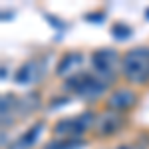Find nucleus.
<instances>
[{
  "instance_id": "nucleus-1",
  "label": "nucleus",
  "mask_w": 149,
  "mask_h": 149,
  "mask_svg": "<svg viewBox=\"0 0 149 149\" xmlns=\"http://www.w3.org/2000/svg\"><path fill=\"white\" fill-rule=\"evenodd\" d=\"M119 76L129 86H147L149 84V46H135L121 54Z\"/></svg>"
},
{
  "instance_id": "nucleus-2",
  "label": "nucleus",
  "mask_w": 149,
  "mask_h": 149,
  "mask_svg": "<svg viewBox=\"0 0 149 149\" xmlns=\"http://www.w3.org/2000/svg\"><path fill=\"white\" fill-rule=\"evenodd\" d=\"M90 64H92V74L97 80H102L107 86H113L119 76L121 54L113 48H97L90 54Z\"/></svg>"
},
{
  "instance_id": "nucleus-3",
  "label": "nucleus",
  "mask_w": 149,
  "mask_h": 149,
  "mask_svg": "<svg viewBox=\"0 0 149 149\" xmlns=\"http://www.w3.org/2000/svg\"><path fill=\"white\" fill-rule=\"evenodd\" d=\"M64 90L74 95H78L84 102H97L100 97L107 95L109 86L103 84L102 80H97L92 72H81L74 78L64 80Z\"/></svg>"
},
{
  "instance_id": "nucleus-4",
  "label": "nucleus",
  "mask_w": 149,
  "mask_h": 149,
  "mask_svg": "<svg viewBox=\"0 0 149 149\" xmlns=\"http://www.w3.org/2000/svg\"><path fill=\"white\" fill-rule=\"evenodd\" d=\"M95 115H97L95 111L86 109V111L74 115V117H62V119H58L56 123H54L52 133L58 139H81L84 133L93 131Z\"/></svg>"
},
{
  "instance_id": "nucleus-5",
  "label": "nucleus",
  "mask_w": 149,
  "mask_h": 149,
  "mask_svg": "<svg viewBox=\"0 0 149 149\" xmlns=\"http://www.w3.org/2000/svg\"><path fill=\"white\" fill-rule=\"evenodd\" d=\"M125 125H127L125 113L103 107L102 111L95 115V123H93L92 133L97 139H109V137H113V135H117V133H121Z\"/></svg>"
},
{
  "instance_id": "nucleus-6",
  "label": "nucleus",
  "mask_w": 149,
  "mask_h": 149,
  "mask_svg": "<svg viewBox=\"0 0 149 149\" xmlns=\"http://www.w3.org/2000/svg\"><path fill=\"white\" fill-rule=\"evenodd\" d=\"M139 102V93L131 88H113L111 92L105 95L103 107L105 109H113V111H121L125 113L129 111L135 103Z\"/></svg>"
},
{
  "instance_id": "nucleus-7",
  "label": "nucleus",
  "mask_w": 149,
  "mask_h": 149,
  "mask_svg": "<svg viewBox=\"0 0 149 149\" xmlns=\"http://www.w3.org/2000/svg\"><path fill=\"white\" fill-rule=\"evenodd\" d=\"M42 74H44V60L30 58L16 70L14 84H18V86H34V84H38L42 80Z\"/></svg>"
},
{
  "instance_id": "nucleus-8",
  "label": "nucleus",
  "mask_w": 149,
  "mask_h": 149,
  "mask_svg": "<svg viewBox=\"0 0 149 149\" xmlns=\"http://www.w3.org/2000/svg\"><path fill=\"white\" fill-rule=\"evenodd\" d=\"M84 62H86V56H84L81 52H78V50L66 52L56 64V76L62 78V80H68V78L78 76V74L84 72V70H81L84 68Z\"/></svg>"
},
{
  "instance_id": "nucleus-9",
  "label": "nucleus",
  "mask_w": 149,
  "mask_h": 149,
  "mask_svg": "<svg viewBox=\"0 0 149 149\" xmlns=\"http://www.w3.org/2000/svg\"><path fill=\"white\" fill-rule=\"evenodd\" d=\"M18 119V97L12 93L2 95V127H10Z\"/></svg>"
},
{
  "instance_id": "nucleus-10",
  "label": "nucleus",
  "mask_w": 149,
  "mask_h": 149,
  "mask_svg": "<svg viewBox=\"0 0 149 149\" xmlns=\"http://www.w3.org/2000/svg\"><path fill=\"white\" fill-rule=\"evenodd\" d=\"M42 129H44V121H36L34 125L30 127L24 135H20V137L16 139V141H14L8 149H32L36 145L38 137H40Z\"/></svg>"
},
{
  "instance_id": "nucleus-11",
  "label": "nucleus",
  "mask_w": 149,
  "mask_h": 149,
  "mask_svg": "<svg viewBox=\"0 0 149 149\" xmlns=\"http://www.w3.org/2000/svg\"><path fill=\"white\" fill-rule=\"evenodd\" d=\"M38 107H40V93L30 92V93H26V95H22V97H18V119L30 115Z\"/></svg>"
},
{
  "instance_id": "nucleus-12",
  "label": "nucleus",
  "mask_w": 149,
  "mask_h": 149,
  "mask_svg": "<svg viewBox=\"0 0 149 149\" xmlns=\"http://www.w3.org/2000/svg\"><path fill=\"white\" fill-rule=\"evenodd\" d=\"M84 145H86L84 139H56L48 143L44 149H81Z\"/></svg>"
},
{
  "instance_id": "nucleus-13",
  "label": "nucleus",
  "mask_w": 149,
  "mask_h": 149,
  "mask_svg": "<svg viewBox=\"0 0 149 149\" xmlns=\"http://www.w3.org/2000/svg\"><path fill=\"white\" fill-rule=\"evenodd\" d=\"M111 34H113L115 40H127L129 36L133 34V30H131V26H127L123 22H115L111 26Z\"/></svg>"
},
{
  "instance_id": "nucleus-14",
  "label": "nucleus",
  "mask_w": 149,
  "mask_h": 149,
  "mask_svg": "<svg viewBox=\"0 0 149 149\" xmlns=\"http://www.w3.org/2000/svg\"><path fill=\"white\" fill-rule=\"evenodd\" d=\"M145 16H147V20H149V8H147V12H145Z\"/></svg>"
}]
</instances>
